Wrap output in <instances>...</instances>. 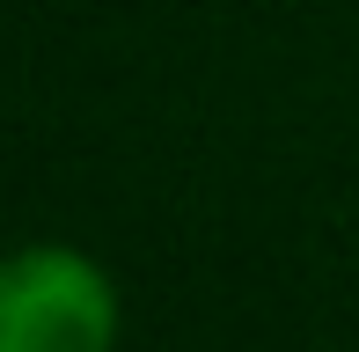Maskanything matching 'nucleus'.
<instances>
[{
    "label": "nucleus",
    "instance_id": "nucleus-1",
    "mask_svg": "<svg viewBox=\"0 0 359 352\" xmlns=\"http://www.w3.org/2000/svg\"><path fill=\"white\" fill-rule=\"evenodd\" d=\"M0 352H118V286L74 243L0 257Z\"/></svg>",
    "mask_w": 359,
    "mask_h": 352
}]
</instances>
